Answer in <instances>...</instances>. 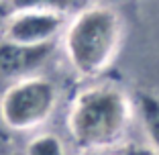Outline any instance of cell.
<instances>
[{"instance_id":"1","label":"cell","mask_w":159,"mask_h":155,"mask_svg":"<svg viewBox=\"0 0 159 155\" xmlns=\"http://www.w3.org/2000/svg\"><path fill=\"white\" fill-rule=\"evenodd\" d=\"M133 114L131 98L116 86H92L71 102L67 129L80 149L98 151L122 139Z\"/></svg>"},{"instance_id":"2","label":"cell","mask_w":159,"mask_h":155,"mask_svg":"<svg viewBox=\"0 0 159 155\" xmlns=\"http://www.w3.org/2000/svg\"><path fill=\"white\" fill-rule=\"evenodd\" d=\"M122 41V19L112 6L94 4L78 12L63 31V47L74 70L100 75L114 61Z\"/></svg>"},{"instance_id":"3","label":"cell","mask_w":159,"mask_h":155,"mask_svg":"<svg viewBox=\"0 0 159 155\" xmlns=\"http://www.w3.org/2000/svg\"><path fill=\"white\" fill-rule=\"evenodd\" d=\"M57 106V88L41 75L14 80L0 98V118L12 131H31L47 121Z\"/></svg>"},{"instance_id":"4","label":"cell","mask_w":159,"mask_h":155,"mask_svg":"<svg viewBox=\"0 0 159 155\" xmlns=\"http://www.w3.org/2000/svg\"><path fill=\"white\" fill-rule=\"evenodd\" d=\"M67 27L66 14L47 10L10 12L2 29V39L19 45H45L55 43V37Z\"/></svg>"},{"instance_id":"5","label":"cell","mask_w":159,"mask_h":155,"mask_svg":"<svg viewBox=\"0 0 159 155\" xmlns=\"http://www.w3.org/2000/svg\"><path fill=\"white\" fill-rule=\"evenodd\" d=\"M55 43L45 45H19V43L4 41L0 43V74L4 78H27L33 75L39 66L45 63V59L51 55Z\"/></svg>"},{"instance_id":"6","label":"cell","mask_w":159,"mask_h":155,"mask_svg":"<svg viewBox=\"0 0 159 155\" xmlns=\"http://www.w3.org/2000/svg\"><path fill=\"white\" fill-rule=\"evenodd\" d=\"M135 108L141 114V121H143V127H145L151 145L159 151V96L143 90L135 96Z\"/></svg>"},{"instance_id":"7","label":"cell","mask_w":159,"mask_h":155,"mask_svg":"<svg viewBox=\"0 0 159 155\" xmlns=\"http://www.w3.org/2000/svg\"><path fill=\"white\" fill-rule=\"evenodd\" d=\"M10 12H23V10H47V12H61L74 4V0H6Z\"/></svg>"},{"instance_id":"8","label":"cell","mask_w":159,"mask_h":155,"mask_svg":"<svg viewBox=\"0 0 159 155\" xmlns=\"http://www.w3.org/2000/svg\"><path fill=\"white\" fill-rule=\"evenodd\" d=\"M25 155H66V149H63L59 137L51 135V133H43L31 139Z\"/></svg>"},{"instance_id":"9","label":"cell","mask_w":159,"mask_h":155,"mask_svg":"<svg viewBox=\"0 0 159 155\" xmlns=\"http://www.w3.org/2000/svg\"><path fill=\"white\" fill-rule=\"evenodd\" d=\"M8 14H10V8H8V4H6V0H2V2H0V33H2V29H4V23H6V19H8Z\"/></svg>"},{"instance_id":"10","label":"cell","mask_w":159,"mask_h":155,"mask_svg":"<svg viewBox=\"0 0 159 155\" xmlns=\"http://www.w3.org/2000/svg\"><path fill=\"white\" fill-rule=\"evenodd\" d=\"M122 155H155V151L145 149V147H129Z\"/></svg>"},{"instance_id":"11","label":"cell","mask_w":159,"mask_h":155,"mask_svg":"<svg viewBox=\"0 0 159 155\" xmlns=\"http://www.w3.org/2000/svg\"><path fill=\"white\" fill-rule=\"evenodd\" d=\"M0 2H2V0H0Z\"/></svg>"}]
</instances>
